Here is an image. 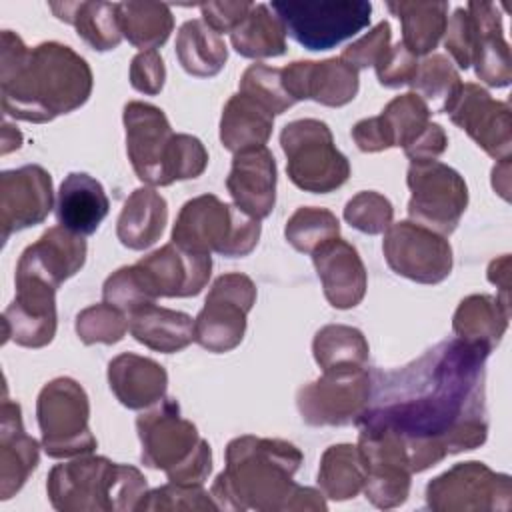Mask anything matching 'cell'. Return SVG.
<instances>
[{"label":"cell","instance_id":"obj_1","mask_svg":"<svg viewBox=\"0 0 512 512\" xmlns=\"http://www.w3.org/2000/svg\"><path fill=\"white\" fill-rule=\"evenodd\" d=\"M458 338L444 340L396 370H370L372 392L358 430L394 436L410 472L486 442V358Z\"/></svg>","mask_w":512,"mask_h":512},{"label":"cell","instance_id":"obj_2","mask_svg":"<svg viewBox=\"0 0 512 512\" xmlns=\"http://www.w3.org/2000/svg\"><path fill=\"white\" fill-rule=\"evenodd\" d=\"M92 70L70 46L42 42L28 48L12 30H2L0 96L4 114L44 124L84 106L92 94Z\"/></svg>","mask_w":512,"mask_h":512},{"label":"cell","instance_id":"obj_3","mask_svg":"<svg viewBox=\"0 0 512 512\" xmlns=\"http://www.w3.org/2000/svg\"><path fill=\"white\" fill-rule=\"evenodd\" d=\"M300 464L302 452L288 440L238 436L226 446V466L216 476L210 496L218 510L324 512V494L294 482Z\"/></svg>","mask_w":512,"mask_h":512},{"label":"cell","instance_id":"obj_4","mask_svg":"<svg viewBox=\"0 0 512 512\" xmlns=\"http://www.w3.org/2000/svg\"><path fill=\"white\" fill-rule=\"evenodd\" d=\"M144 474L104 456L82 454L48 472L46 492L60 512H126L146 494Z\"/></svg>","mask_w":512,"mask_h":512},{"label":"cell","instance_id":"obj_5","mask_svg":"<svg viewBox=\"0 0 512 512\" xmlns=\"http://www.w3.org/2000/svg\"><path fill=\"white\" fill-rule=\"evenodd\" d=\"M142 464L166 472L168 482L202 486L212 470L210 444L198 428L182 418L174 398H162L136 418Z\"/></svg>","mask_w":512,"mask_h":512},{"label":"cell","instance_id":"obj_6","mask_svg":"<svg viewBox=\"0 0 512 512\" xmlns=\"http://www.w3.org/2000/svg\"><path fill=\"white\" fill-rule=\"evenodd\" d=\"M260 240V220L214 194L188 200L174 222L172 242L188 252H216L226 258L248 256Z\"/></svg>","mask_w":512,"mask_h":512},{"label":"cell","instance_id":"obj_7","mask_svg":"<svg viewBox=\"0 0 512 512\" xmlns=\"http://www.w3.org/2000/svg\"><path fill=\"white\" fill-rule=\"evenodd\" d=\"M288 178L304 192L328 194L344 186L350 176L348 158L336 148L326 122L300 118L280 132Z\"/></svg>","mask_w":512,"mask_h":512},{"label":"cell","instance_id":"obj_8","mask_svg":"<svg viewBox=\"0 0 512 512\" xmlns=\"http://www.w3.org/2000/svg\"><path fill=\"white\" fill-rule=\"evenodd\" d=\"M36 418L42 432V448L50 458H74L94 452L96 438L88 424V394L74 378H54L40 390Z\"/></svg>","mask_w":512,"mask_h":512},{"label":"cell","instance_id":"obj_9","mask_svg":"<svg viewBox=\"0 0 512 512\" xmlns=\"http://www.w3.org/2000/svg\"><path fill=\"white\" fill-rule=\"evenodd\" d=\"M284 22L286 32L306 50H330L370 24L372 4L366 0L292 2L276 0L270 6Z\"/></svg>","mask_w":512,"mask_h":512},{"label":"cell","instance_id":"obj_10","mask_svg":"<svg viewBox=\"0 0 512 512\" xmlns=\"http://www.w3.org/2000/svg\"><path fill=\"white\" fill-rule=\"evenodd\" d=\"M406 184L412 192L408 216L412 222L450 236L468 206V186L464 178L438 160L410 162Z\"/></svg>","mask_w":512,"mask_h":512},{"label":"cell","instance_id":"obj_11","mask_svg":"<svg viewBox=\"0 0 512 512\" xmlns=\"http://www.w3.org/2000/svg\"><path fill=\"white\" fill-rule=\"evenodd\" d=\"M256 302V284L240 272L214 280L204 308L194 318V342L204 350L222 354L234 350L246 332V318Z\"/></svg>","mask_w":512,"mask_h":512},{"label":"cell","instance_id":"obj_12","mask_svg":"<svg viewBox=\"0 0 512 512\" xmlns=\"http://www.w3.org/2000/svg\"><path fill=\"white\" fill-rule=\"evenodd\" d=\"M426 506L436 512H506L512 506V480L482 462H458L428 482Z\"/></svg>","mask_w":512,"mask_h":512},{"label":"cell","instance_id":"obj_13","mask_svg":"<svg viewBox=\"0 0 512 512\" xmlns=\"http://www.w3.org/2000/svg\"><path fill=\"white\" fill-rule=\"evenodd\" d=\"M370 392V370H330L298 390L296 406L308 426H348L366 410Z\"/></svg>","mask_w":512,"mask_h":512},{"label":"cell","instance_id":"obj_14","mask_svg":"<svg viewBox=\"0 0 512 512\" xmlns=\"http://www.w3.org/2000/svg\"><path fill=\"white\" fill-rule=\"evenodd\" d=\"M390 270L418 284H440L452 272V246L440 236L412 220L390 224L382 242Z\"/></svg>","mask_w":512,"mask_h":512},{"label":"cell","instance_id":"obj_15","mask_svg":"<svg viewBox=\"0 0 512 512\" xmlns=\"http://www.w3.org/2000/svg\"><path fill=\"white\" fill-rule=\"evenodd\" d=\"M490 158L504 160L512 152V118L508 102L494 100L474 82H462L442 108Z\"/></svg>","mask_w":512,"mask_h":512},{"label":"cell","instance_id":"obj_16","mask_svg":"<svg viewBox=\"0 0 512 512\" xmlns=\"http://www.w3.org/2000/svg\"><path fill=\"white\" fill-rule=\"evenodd\" d=\"M126 152L136 176L148 186H168L166 154L174 132L166 114L148 102L132 100L122 112Z\"/></svg>","mask_w":512,"mask_h":512},{"label":"cell","instance_id":"obj_17","mask_svg":"<svg viewBox=\"0 0 512 512\" xmlns=\"http://www.w3.org/2000/svg\"><path fill=\"white\" fill-rule=\"evenodd\" d=\"M52 208V176L42 166L26 164L0 174L2 242L14 232L42 224Z\"/></svg>","mask_w":512,"mask_h":512},{"label":"cell","instance_id":"obj_18","mask_svg":"<svg viewBox=\"0 0 512 512\" xmlns=\"http://www.w3.org/2000/svg\"><path fill=\"white\" fill-rule=\"evenodd\" d=\"M16 296L2 314V342L44 348L56 334V288L34 278H14Z\"/></svg>","mask_w":512,"mask_h":512},{"label":"cell","instance_id":"obj_19","mask_svg":"<svg viewBox=\"0 0 512 512\" xmlns=\"http://www.w3.org/2000/svg\"><path fill=\"white\" fill-rule=\"evenodd\" d=\"M282 86L294 102L314 100L322 106L340 108L356 98L360 78L358 70L340 56L322 62L298 60L282 68Z\"/></svg>","mask_w":512,"mask_h":512},{"label":"cell","instance_id":"obj_20","mask_svg":"<svg viewBox=\"0 0 512 512\" xmlns=\"http://www.w3.org/2000/svg\"><path fill=\"white\" fill-rule=\"evenodd\" d=\"M86 240L64 226L48 228L34 244H30L16 264V278H34L52 288H60L86 262Z\"/></svg>","mask_w":512,"mask_h":512},{"label":"cell","instance_id":"obj_21","mask_svg":"<svg viewBox=\"0 0 512 512\" xmlns=\"http://www.w3.org/2000/svg\"><path fill=\"white\" fill-rule=\"evenodd\" d=\"M158 298H190L202 292L212 274L210 254L188 252L174 242L136 262Z\"/></svg>","mask_w":512,"mask_h":512},{"label":"cell","instance_id":"obj_22","mask_svg":"<svg viewBox=\"0 0 512 512\" xmlns=\"http://www.w3.org/2000/svg\"><path fill=\"white\" fill-rule=\"evenodd\" d=\"M310 256L322 282L324 296L332 308L348 310L362 302L368 288V276L358 250L350 242L334 238Z\"/></svg>","mask_w":512,"mask_h":512},{"label":"cell","instance_id":"obj_23","mask_svg":"<svg viewBox=\"0 0 512 512\" xmlns=\"http://www.w3.org/2000/svg\"><path fill=\"white\" fill-rule=\"evenodd\" d=\"M226 188L242 212L256 220L270 216L276 204V160L272 152L264 146L234 154Z\"/></svg>","mask_w":512,"mask_h":512},{"label":"cell","instance_id":"obj_24","mask_svg":"<svg viewBox=\"0 0 512 512\" xmlns=\"http://www.w3.org/2000/svg\"><path fill=\"white\" fill-rule=\"evenodd\" d=\"M40 444L26 434L18 402L4 398L0 408V500L12 498L36 470Z\"/></svg>","mask_w":512,"mask_h":512},{"label":"cell","instance_id":"obj_25","mask_svg":"<svg viewBox=\"0 0 512 512\" xmlns=\"http://www.w3.org/2000/svg\"><path fill=\"white\" fill-rule=\"evenodd\" d=\"M474 22L472 64L476 76L492 88H504L512 80L510 48L502 32V14L492 2H468L464 6Z\"/></svg>","mask_w":512,"mask_h":512},{"label":"cell","instance_id":"obj_26","mask_svg":"<svg viewBox=\"0 0 512 512\" xmlns=\"http://www.w3.org/2000/svg\"><path fill=\"white\" fill-rule=\"evenodd\" d=\"M108 384L122 406L142 410L164 398L168 374L156 360L124 352L110 360Z\"/></svg>","mask_w":512,"mask_h":512},{"label":"cell","instance_id":"obj_27","mask_svg":"<svg viewBox=\"0 0 512 512\" xmlns=\"http://www.w3.org/2000/svg\"><path fill=\"white\" fill-rule=\"evenodd\" d=\"M110 210L104 186L86 172H70L58 190L56 218L66 230L90 236Z\"/></svg>","mask_w":512,"mask_h":512},{"label":"cell","instance_id":"obj_28","mask_svg":"<svg viewBox=\"0 0 512 512\" xmlns=\"http://www.w3.org/2000/svg\"><path fill=\"white\" fill-rule=\"evenodd\" d=\"M168 222V204L152 186L136 188L116 222V236L130 250H146L160 240Z\"/></svg>","mask_w":512,"mask_h":512},{"label":"cell","instance_id":"obj_29","mask_svg":"<svg viewBox=\"0 0 512 512\" xmlns=\"http://www.w3.org/2000/svg\"><path fill=\"white\" fill-rule=\"evenodd\" d=\"M510 320V308L498 296L472 294L466 296L452 318V330L458 340L478 346L488 354L500 344Z\"/></svg>","mask_w":512,"mask_h":512},{"label":"cell","instance_id":"obj_30","mask_svg":"<svg viewBox=\"0 0 512 512\" xmlns=\"http://www.w3.org/2000/svg\"><path fill=\"white\" fill-rule=\"evenodd\" d=\"M128 330L136 342L162 354L180 352L194 342L192 316L156 304L144 306L130 314Z\"/></svg>","mask_w":512,"mask_h":512},{"label":"cell","instance_id":"obj_31","mask_svg":"<svg viewBox=\"0 0 512 512\" xmlns=\"http://www.w3.org/2000/svg\"><path fill=\"white\" fill-rule=\"evenodd\" d=\"M274 126V114L246 94L228 98L220 118V142L226 150L238 154L264 148Z\"/></svg>","mask_w":512,"mask_h":512},{"label":"cell","instance_id":"obj_32","mask_svg":"<svg viewBox=\"0 0 512 512\" xmlns=\"http://www.w3.org/2000/svg\"><path fill=\"white\" fill-rule=\"evenodd\" d=\"M56 18L72 24L76 34L94 50H114L122 42L116 2H52Z\"/></svg>","mask_w":512,"mask_h":512},{"label":"cell","instance_id":"obj_33","mask_svg":"<svg viewBox=\"0 0 512 512\" xmlns=\"http://www.w3.org/2000/svg\"><path fill=\"white\" fill-rule=\"evenodd\" d=\"M174 48L180 66L196 78L216 76L228 60L224 40L202 18L186 20L180 26Z\"/></svg>","mask_w":512,"mask_h":512},{"label":"cell","instance_id":"obj_34","mask_svg":"<svg viewBox=\"0 0 512 512\" xmlns=\"http://www.w3.org/2000/svg\"><path fill=\"white\" fill-rule=\"evenodd\" d=\"M386 8L402 24V44L414 56L430 54L444 36L448 2H386Z\"/></svg>","mask_w":512,"mask_h":512},{"label":"cell","instance_id":"obj_35","mask_svg":"<svg viewBox=\"0 0 512 512\" xmlns=\"http://www.w3.org/2000/svg\"><path fill=\"white\" fill-rule=\"evenodd\" d=\"M286 26L268 4H254L230 32L232 48L244 58H276L286 52Z\"/></svg>","mask_w":512,"mask_h":512},{"label":"cell","instance_id":"obj_36","mask_svg":"<svg viewBox=\"0 0 512 512\" xmlns=\"http://www.w3.org/2000/svg\"><path fill=\"white\" fill-rule=\"evenodd\" d=\"M366 464L354 444L328 446L320 458L318 486L330 500H350L364 490Z\"/></svg>","mask_w":512,"mask_h":512},{"label":"cell","instance_id":"obj_37","mask_svg":"<svg viewBox=\"0 0 512 512\" xmlns=\"http://www.w3.org/2000/svg\"><path fill=\"white\" fill-rule=\"evenodd\" d=\"M118 22L122 36L142 52L162 46L174 28L170 6L160 2H118Z\"/></svg>","mask_w":512,"mask_h":512},{"label":"cell","instance_id":"obj_38","mask_svg":"<svg viewBox=\"0 0 512 512\" xmlns=\"http://www.w3.org/2000/svg\"><path fill=\"white\" fill-rule=\"evenodd\" d=\"M312 354L322 372L366 368L368 342L358 328L328 324L312 340Z\"/></svg>","mask_w":512,"mask_h":512},{"label":"cell","instance_id":"obj_39","mask_svg":"<svg viewBox=\"0 0 512 512\" xmlns=\"http://www.w3.org/2000/svg\"><path fill=\"white\" fill-rule=\"evenodd\" d=\"M284 236L294 250L302 254H312L322 244L340 236V222L326 208L300 206L288 218Z\"/></svg>","mask_w":512,"mask_h":512},{"label":"cell","instance_id":"obj_40","mask_svg":"<svg viewBox=\"0 0 512 512\" xmlns=\"http://www.w3.org/2000/svg\"><path fill=\"white\" fill-rule=\"evenodd\" d=\"M430 108L424 98H420L414 92L400 94L394 100H390L380 118L390 134L392 148H406L412 144L430 124Z\"/></svg>","mask_w":512,"mask_h":512},{"label":"cell","instance_id":"obj_41","mask_svg":"<svg viewBox=\"0 0 512 512\" xmlns=\"http://www.w3.org/2000/svg\"><path fill=\"white\" fill-rule=\"evenodd\" d=\"M102 300L130 316L144 306L156 304L158 296L154 294L142 268L132 264L118 268L106 278L102 286Z\"/></svg>","mask_w":512,"mask_h":512},{"label":"cell","instance_id":"obj_42","mask_svg":"<svg viewBox=\"0 0 512 512\" xmlns=\"http://www.w3.org/2000/svg\"><path fill=\"white\" fill-rule=\"evenodd\" d=\"M128 332V318L118 308L100 302L76 316V334L82 344H116Z\"/></svg>","mask_w":512,"mask_h":512},{"label":"cell","instance_id":"obj_43","mask_svg":"<svg viewBox=\"0 0 512 512\" xmlns=\"http://www.w3.org/2000/svg\"><path fill=\"white\" fill-rule=\"evenodd\" d=\"M240 94L254 98L274 116L286 112L296 104L282 86V68L266 66L260 62L244 70L240 78Z\"/></svg>","mask_w":512,"mask_h":512},{"label":"cell","instance_id":"obj_44","mask_svg":"<svg viewBox=\"0 0 512 512\" xmlns=\"http://www.w3.org/2000/svg\"><path fill=\"white\" fill-rule=\"evenodd\" d=\"M392 202L374 190H364L352 196L344 206V220L364 234H382L392 224Z\"/></svg>","mask_w":512,"mask_h":512},{"label":"cell","instance_id":"obj_45","mask_svg":"<svg viewBox=\"0 0 512 512\" xmlns=\"http://www.w3.org/2000/svg\"><path fill=\"white\" fill-rule=\"evenodd\" d=\"M138 512L148 510H218L210 492L202 486H186L168 482L160 488L146 490V494L136 504Z\"/></svg>","mask_w":512,"mask_h":512},{"label":"cell","instance_id":"obj_46","mask_svg":"<svg viewBox=\"0 0 512 512\" xmlns=\"http://www.w3.org/2000/svg\"><path fill=\"white\" fill-rule=\"evenodd\" d=\"M410 476L406 468L398 466H372L366 468L364 494L376 508L390 510L406 502L410 494Z\"/></svg>","mask_w":512,"mask_h":512},{"label":"cell","instance_id":"obj_47","mask_svg":"<svg viewBox=\"0 0 512 512\" xmlns=\"http://www.w3.org/2000/svg\"><path fill=\"white\" fill-rule=\"evenodd\" d=\"M460 84L458 70L444 54H432L418 62V70L410 82L414 94L424 100L448 98Z\"/></svg>","mask_w":512,"mask_h":512},{"label":"cell","instance_id":"obj_48","mask_svg":"<svg viewBox=\"0 0 512 512\" xmlns=\"http://www.w3.org/2000/svg\"><path fill=\"white\" fill-rule=\"evenodd\" d=\"M208 166V152L204 144L190 134H174L166 154L168 186L176 180L198 178Z\"/></svg>","mask_w":512,"mask_h":512},{"label":"cell","instance_id":"obj_49","mask_svg":"<svg viewBox=\"0 0 512 512\" xmlns=\"http://www.w3.org/2000/svg\"><path fill=\"white\" fill-rule=\"evenodd\" d=\"M390 24L386 20L378 22L368 34H364L362 38H358L356 42L348 44L340 58L350 64L356 70L368 68V66H376L380 62V58L388 52L390 48Z\"/></svg>","mask_w":512,"mask_h":512},{"label":"cell","instance_id":"obj_50","mask_svg":"<svg viewBox=\"0 0 512 512\" xmlns=\"http://www.w3.org/2000/svg\"><path fill=\"white\" fill-rule=\"evenodd\" d=\"M444 34V46L452 60L458 64V68H470L474 54V22L466 8H456L452 12L450 20L446 22Z\"/></svg>","mask_w":512,"mask_h":512},{"label":"cell","instance_id":"obj_51","mask_svg":"<svg viewBox=\"0 0 512 512\" xmlns=\"http://www.w3.org/2000/svg\"><path fill=\"white\" fill-rule=\"evenodd\" d=\"M378 82L386 88H400L410 84L418 70V56H414L402 42L388 48V52L374 66Z\"/></svg>","mask_w":512,"mask_h":512},{"label":"cell","instance_id":"obj_52","mask_svg":"<svg viewBox=\"0 0 512 512\" xmlns=\"http://www.w3.org/2000/svg\"><path fill=\"white\" fill-rule=\"evenodd\" d=\"M166 80V66L158 50L138 52L130 62V84L134 90L156 96L162 92Z\"/></svg>","mask_w":512,"mask_h":512},{"label":"cell","instance_id":"obj_53","mask_svg":"<svg viewBox=\"0 0 512 512\" xmlns=\"http://www.w3.org/2000/svg\"><path fill=\"white\" fill-rule=\"evenodd\" d=\"M254 4L248 0L238 2H202L200 12L202 20L218 34L232 32L250 12Z\"/></svg>","mask_w":512,"mask_h":512},{"label":"cell","instance_id":"obj_54","mask_svg":"<svg viewBox=\"0 0 512 512\" xmlns=\"http://www.w3.org/2000/svg\"><path fill=\"white\" fill-rule=\"evenodd\" d=\"M448 146V136L444 128L436 122H430L426 130L404 148V154L410 158V162H426L436 160Z\"/></svg>","mask_w":512,"mask_h":512},{"label":"cell","instance_id":"obj_55","mask_svg":"<svg viewBox=\"0 0 512 512\" xmlns=\"http://www.w3.org/2000/svg\"><path fill=\"white\" fill-rule=\"evenodd\" d=\"M352 138L362 152H380L392 148L390 134L380 116L358 120L352 128Z\"/></svg>","mask_w":512,"mask_h":512},{"label":"cell","instance_id":"obj_56","mask_svg":"<svg viewBox=\"0 0 512 512\" xmlns=\"http://www.w3.org/2000/svg\"><path fill=\"white\" fill-rule=\"evenodd\" d=\"M510 266H512V260H510V254H504L496 260L490 262L488 266V280L492 284H496L498 288V300L510 308Z\"/></svg>","mask_w":512,"mask_h":512},{"label":"cell","instance_id":"obj_57","mask_svg":"<svg viewBox=\"0 0 512 512\" xmlns=\"http://www.w3.org/2000/svg\"><path fill=\"white\" fill-rule=\"evenodd\" d=\"M508 170H510V158H504V160H500V164L498 166H494V170H492V176L496 178L498 176V180L502 182V184H498V182H494L492 186H494V190L504 198V200H508V190H510V178H508Z\"/></svg>","mask_w":512,"mask_h":512},{"label":"cell","instance_id":"obj_58","mask_svg":"<svg viewBox=\"0 0 512 512\" xmlns=\"http://www.w3.org/2000/svg\"><path fill=\"white\" fill-rule=\"evenodd\" d=\"M22 144V134L10 124H2V154H8L10 150H18Z\"/></svg>","mask_w":512,"mask_h":512}]
</instances>
